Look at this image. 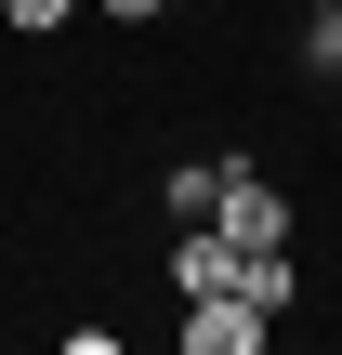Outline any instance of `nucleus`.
Masks as SVG:
<instances>
[{
	"instance_id": "nucleus-1",
	"label": "nucleus",
	"mask_w": 342,
	"mask_h": 355,
	"mask_svg": "<svg viewBox=\"0 0 342 355\" xmlns=\"http://www.w3.org/2000/svg\"><path fill=\"white\" fill-rule=\"evenodd\" d=\"M171 343H185V355H264V343H277V316H264V303H237V290H211V303H185V316H171Z\"/></svg>"
},
{
	"instance_id": "nucleus-2",
	"label": "nucleus",
	"mask_w": 342,
	"mask_h": 355,
	"mask_svg": "<svg viewBox=\"0 0 342 355\" xmlns=\"http://www.w3.org/2000/svg\"><path fill=\"white\" fill-rule=\"evenodd\" d=\"M211 224H224V237H237V250H290V198H277V184H264V171H250V158H237V171H224V198H211Z\"/></svg>"
},
{
	"instance_id": "nucleus-3",
	"label": "nucleus",
	"mask_w": 342,
	"mask_h": 355,
	"mask_svg": "<svg viewBox=\"0 0 342 355\" xmlns=\"http://www.w3.org/2000/svg\"><path fill=\"white\" fill-rule=\"evenodd\" d=\"M171 290H185V303L237 290V237H224V224H185V237H171Z\"/></svg>"
},
{
	"instance_id": "nucleus-4",
	"label": "nucleus",
	"mask_w": 342,
	"mask_h": 355,
	"mask_svg": "<svg viewBox=\"0 0 342 355\" xmlns=\"http://www.w3.org/2000/svg\"><path fill=\"white\" fill-rule=\"evenodd\" d=\"M224 171H237V158H171V184H158V198H171V224H211Z\"/></svg>"
},
{
	"instance_id": "nucleus-5",
	"label": "nucleus",
	"mask_w": 342,
	"mask_h": 355,
	"mask_svg": "<svg viewBox=\"0 0 342 355\" xmlns=\"http://www.w3.org/2000/svg\"><path fill=\"white\" fill-rule=\"evenodd\" d=\"M237 303H264V316H290V303H303V277H290V250H237Z\"/></svg>"
},
{
	"instance_id": "nucleus-6",
	"label": "nucleus",
	"mask_w": 342,
	"mask_h": 355,
	"mask_svg": "<svg viewBox=\"0 0 342 355\" xmlns=\"http://www.w3.org/2000/svg\"><path fill=\"white\" fill-rule=\"evenodd\" d=\"M303 66L342 79V0H303Z\"/></svg>"
},
{
	"instance_id": "nucleus-7",
	"label": "nucleus",
	"mask_w": 342,
	"mask_h": 355,
	"mask_svg": "<svg viewBox=\"0 0 342 355\" xmlns=\"http://www.w3.org/2000/svg\"><path fill=\"white\" fill-rule=\"evenodd\" d=\"M66 13H79V0H0V26H13V40H53Z\"/></svg>"
},
{
	"instance_id": "nucleus-8",
	"label": "nucleus",
	"mask_w": 342,
	"mask_h": 355,
	"mask_svg": "<svg viewBox=\"0 0 342 355\" xmlns=\"http://www.w3.org/2000/svg\"><path fill=\"white\" fill-rule=\"evenodd\" d=\"M92 13H119V26H145V13H171V0H92Z\"/></svg>"
}]
</instances>
